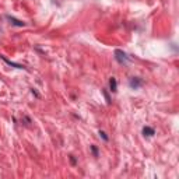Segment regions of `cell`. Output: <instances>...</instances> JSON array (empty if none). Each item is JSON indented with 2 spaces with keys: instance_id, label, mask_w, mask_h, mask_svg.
<instances>
[{
  "instance_id": "7a4b0ae2",
  "label": "cell",
  "mask_w": 179,
  "mask_h": 179,
  "mask_svg": "<svg viewBox=\"0 0 179 179\" xmlns=\"http://www.w3.org/2000/svg\"><path fill=\"white\" fill-rule=\"evenodd\" d=\"M129 86H130V88L137 90L143 86V80L141 78H138V77H132L130 80H129Z\"/></svg>"
},
{
  "instance_id": "6da1fadb",
  "label": "cell",
  "mask_w": 179,
  "mask_h": 179,
  "mask_svg": "<svg viewBox=\"0 0 179 179\" xmlns=\"http://www.w3.org/2000/svg\"><path fill=\"white\" fill-rule=\"evenodd\" d=\"M114 55H115V60L118 62L119 65H127V63L130 62V59H129V56L126 55V52H123L122 49H116Z\"/></svg>"
},
{
  "instance_id": "9c48e42d",
  "label": "cell",
  "mask_w": 179,
  "mask_h": 179,
  "mask_svg": "<svg viewBox=\"0 0 179 179\" xmlns=\"http://www.w3.org/2000/svg\"><path fill=\"white\" fill-rule=\"evenodd\" d=\"M70 162L73 164V165H76V164H77V161H76V158H74V155H70Z\"/></svg>"
},
{
  "instance_id": "277c9868",
  "label": "cell",
  "mask_w": 179,
  "mask_h": 179,
  "mask_svg": "<svg viewBox=\"0 0 179 179\" xmlns=\"http://www.w3.org/2000/svg\"><path fill=\"white\" fill-rule=\"evenodd\" d=\"M109 91L111 93H116L118 91V81H116L115 77L109 78Z\"/></svg>"
},
{
  "instance_id": "ba28073f",
  "label": "cell",
  "mask_w": 179,
  "mask_h": 179,
  "mask_svg": "<svg viewBox=\"0 0 179 179\" xmlns=\"http://www.w3.org/2000/svg\"><path fill=\"white\" fill-rule=\"evenodd\" d=\"M91 151H93L94 157H98V148H97V146H91Z\"/></svg>"
},
{
  "instance_id": "8992f818",
  "label": "cell",
  "mask_w": 179,
  "mask_h": 179,
  "mask_svg": "<svg viewBox=\"0 0 179 179\" xmlns=\"http://www.w3.org/2000/svg\"><path fill=\"white\" fill-rule=\"evenodd\" d=\"M143 134H144V136H147V137H151V136H154V134H155L154 127H151V126H144V127H143Z\"/></svg>"
},
{
  "instance_id": "30bf717a",
  "label": "cell",
  "mask_w": 179,
  "mask_h": 179,
  "mask_svg": "<svg viewBox=\"0 0 179 179\" xmlns=\"http://www.w3.org/2000/svg\"><path fill=\"white\" fill-rule=\"evenodd\" d=\"M31 93H32V94H34V95H35V97H37V98H39V94H38V93H37V91H35V90H34V88H31Z\"/></svg>"
},
{
  "instance_id": "52a82bcc",
  "label": "cell",
  "mask_w": 179,
  "mask_h": 179,
  "mask_svg": "<svg viewBox=\"0 0 179 179\" xmlns=\"http://www.w3.org/2000/svg\"><path fill=\"white\" fill-rule=\"evenodd\" d=\"M98 134H99V137H101L104 141H109V137H108V134H106L104 130H99V132H98Z\"/></svg>"
},
{
  "instance_id": "3957f363",
  "label": "cell",
  "mask_w": 179,
  "mask_h": 179,
  "mask_svg": "<svg viewBox=\"0 0 179 179\" xmlns=\"http://www.w3.org/2000/svg\"><path fill=\"white\" fill-rule=\"evenodd\" d=\"M0 59L2 60H4L7 65H10V66H13V67H17V69H23V70H27V67L25 66H23V65H17V63H14V62H10L8 59H6V57L3 56V55H0Z\"/></svg>"
},
{
  "instance_id": "5b68a950",
  "label": "cell",
  "mask_w": 179,
  "mask_h": 179,
  "mask_svg": "<svg viewBox=\"0 0 179 179\" xmlns=\"http://www.w3.org/2000/svg\"><path fill=\"white\" fill-rule=\"evenodd\" d=\"M7 20L10 21L13 25H16V27H24V25H25L24 21L17 20V18H14V17H11V16H7Z\"/></svg>"
}]
</instances>
